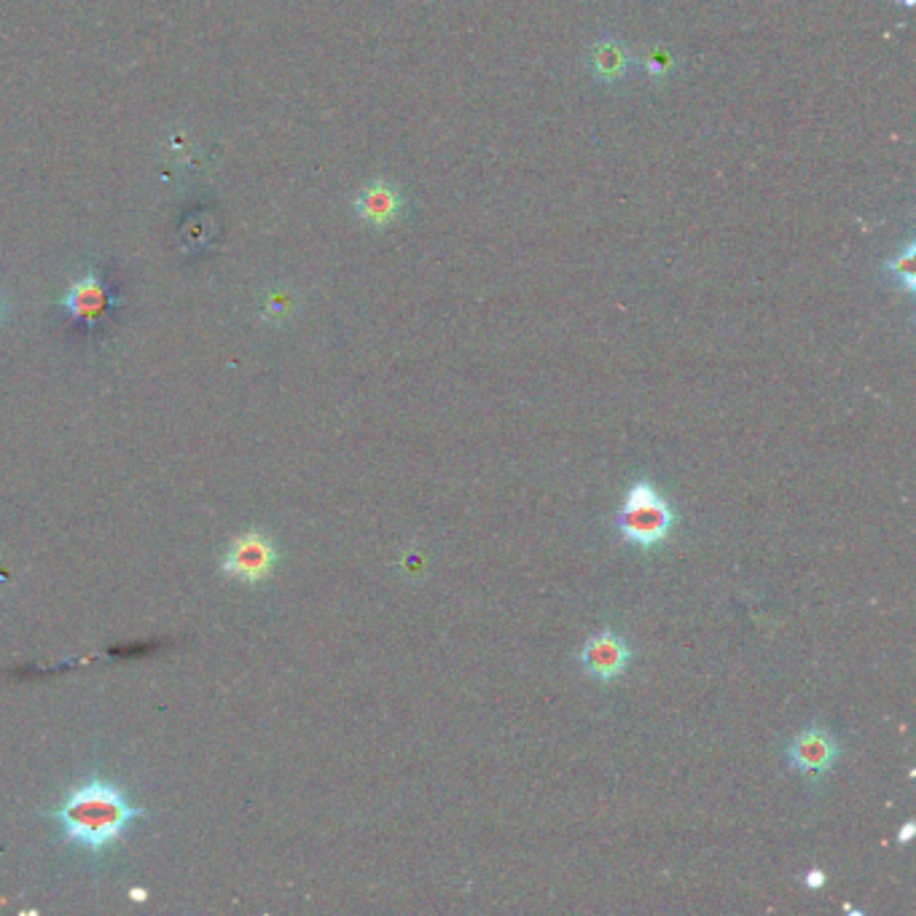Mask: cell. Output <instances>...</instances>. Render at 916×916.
I'll return each instance as SVG.
<instances>
[{"mask_svg":"<svg viewBox=\"0 0 916 916\" xmlns=\"http://www.w3.org/2000/svg\"><path fill=\"white\" fill-rule=\"evenodd\" d=\"M294 309L296 299L290 290H271L261 305V318L267 320V323H282V320H288L290 315H294Z\"/></svg>","mask_w":916,"mask_h":916,"instance_id":"obj_9","label":"cell"},{"mask_svg":"<svg viewBox=\"0 0 916 916\" xmlns=\"http://www.w3.org/2000/svg\"><path fill=\"white\" fill-rule=\"evenodd\" d=\"M675 514L661 497L653 482L640 478L627 490L621 511H618V533L621 538L640 548H653L667 541Z\"/></svg>","mask_w":916,"mask_h":916,"instance_id":"obj_2","label":"cell"},{"mask_svg":"<svg viewBox=\"0 0 916 916\" xmlns=\"http://www.w3.org/2000/svg\"><path fill=\"white\" fill-rule=\"evenodd\" d=\"M277 562H280V554H277L275 541L267 533H261V529H250V533L237 535L231 541V546L226 548L220 573L226 578H237L243 584L256 586L269 578Z\"/></svg>","mask_w":916,"mask_h":916,"instance_id":"obj_3","label":"cell"},{"mask_svg":"<svg viewBox=\"0 0 916 916\" xmlns=\"http://www.w3.org/2000/svg\"><path fill=\"white\" fill-rule=\"evenodd\" d=\"M130 895H132V898H135V900H145V889H132Z\"/></svg>","mask_w":916,"mask_h":916,"instance_id":"obj_15","label":"cell"},{"mask_svg":"<svg viewBox=\"0 0 916 916\" xmlns=\"http://www.w3.org/2000/svg\"><path fill=\"white\" fill-rule=\"evenodd\" d=\"M580 667L589 678L603 680V683H610V680L621 678L627 672L631 661V650L624 637H618L616 631H597L589 640L584 642L578 653Z\"/></svg>","mask_w":916,"mask_h":916,"instance_id":"obj_4","label":"cell"},{"mask_svg":"<svg viewBox=\"0 0 916 916\" xmlns=\"http://www.w3.org/2000/svg\"><path fill=\"white\" fill-rule=\"evenodd\" d=\"M589 68L591 75L603 84H618V81L627 79L629 73V52L621 41L616 38H605L597 47L591 49L589 54Z\"/></svg>","mask_w":916,"mask_h":916,"instance_id":"obj_8","label":"cell"},{"mask_svg":"<svg viewBox=\"0 0 916 916\" xmlns=\"http://www.w3.org/2000/svg\"><path fill=\"white\" fill-rule=\"evenodd\" d=\"M62 307L65 312L75 320H84V323H94V320L103 318V312L109 309V288L103 286L97 275L86 271L84 277L73 282L68 288L65 299H62Z\"/></svg>","mask_w":916,"mask_h":916,"instance_id":"obj_7","label":"cell"},{"mask_svg":"<svg viewBox=\"0 0 916 916\" xmlns=\"http://www.w3.org/2000/svg\"><path fill=\"white\" fill-rule=\"evenodd\" d=\"M825 882H827V876H825L823 868H812V871H806V874H804V884L809 889H823Z\"/></svg>","mask_w":916,"mask_h":916,"instance_id":"obj_12","label":"cell"},{"mask_svg":"<svg viewBox=\"0 0 916 916\" xmlns=\"http://www.w3.org/2000/svg\"><path fill=\"white\" fill-rule=\"evenodd\" d=\"M52 817L60 823L62 838L79 850L100 855L124 838L132 820L143 817V809L126 799L122 788L109 780H90L73 788L54 809Z\"/></svg>","mask_w":916,"mask_h":916,"instance_id":"obj_1","label":"cell"},{"mask_svg":"<svg viewBox=\"0 0 916 916\" xmlns=\"http://www.w3.org/2000/svg\"><path fill=\"white\" fill-rule=\"evenodd\" d=\"M642 65H646V73H650V75H667L669 71H672V54H669V49L667 47H653L650 49V52L646 54V60H642Z\"/></svg>","mask_w":916,"mask_h":916,"instance_id":"obj_11","label":"cell"},{"mask_svg":"<svg viewBox=\"0 0 916 916\" xmlns=\"http://www.w3.org/2000/svg\"><path fill=\"white\" fill-rule=\"evenodd\" d=\"M914 833H916V823L914 820H908L906 825L900 827V833H898V844H908L914 838Z\"/></svg>","mask_w":916,"mask_h":916,"instance_id":"obj_13","label":"cell"},{"mask_svg":"<svg viewBox=\"0 0 916 916\" xmlns=\"http://www.w3.org/2000/svg\"><path fill=\"white\" fill-rule=\"evenodd\" d=\"M903 3H906V6H912V0H903Z\"/></svg>","mask_w":916,"mask_h":916,"instance_id":"obj_16","label":"cell"},{"mask_svg":"<svg viewBox=\"0 0 916 916\" xmlns=\"http://www.w3.org/2000/svg\"><path fill=\"white\" fill-rule=\"evenodd\" d=\"M403 207L401 192L390 181H371L366 183L356 197V213L363 224L369 226H388L393 224Z\"/></svg>","mask_w":916,"mask_h":916,"instance_id":"obj_6","label":"cell"},{"mask_svg":"<svg viewBox=\"0 0 916 916\" xmlns=\"http://www.w3.org/2000/svg\"><path fill=\"white\" fill-rule=\"evenodd\" d=\"M887 271L900 282L903 288L908 290V294H914L916 282H914V245L912 243L906 245V250H903L900 256H895L893 261H887Z\"/></svg>","mask_w":916,"mask_h":916,"instance_id":"obj_10","label":"cell"},{"mask_svg":"<svg viewBox=\"0 0 916 916\" xmlns=\"http://www.w3.org/2000/svg\"><path fill=\"white\" fill-rule=\"evenodd\" d=\"M6 315H9V301H6V296L0 294V326H3Z\"/></svg>","mask_w":916,"mask_h":916,"instance_id":"obj_14","label":"cell"},{"mask_svg":"<svg viewBox=\"0 0 916 916\" xmlns=\"http://www.w3.org/2000/svg\"><path fill=\"white\" fill-rule=\"evenodd\" d=\"M788 758H791V766L799 774L820 776L836 763L838 742L823 725H809L788 744Z\"/></svg>","mask_w":916,"mask_h":916,"instance_id":"obj_5","label":"cell"}]
</instances>
